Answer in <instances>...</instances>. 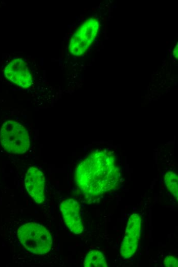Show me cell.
<instances>
[{
  "label": "cell",
  "mask_w": 178,
  "mask_h": 267,
  "mask_svg": "<svg viewBox=\"0 0 178 267\" xmlns=\"http://www.w3.org/2000/svg\"><path fill=\"white\" fill-rule=\"evenodd\" d=\"M120 172L114 155L106 150H97L82 160L75 173L77 185L89 197H96L115 189Z\"/></svg>",
  "instance_id": "obj_1"
},
{
  "label": "cell",
  "mask_w": 178,
  "mask_h": 267,
  "mask_svg": "<svg viewBox=\"0 0 178 267\" xmlns=\"http://www.w3.org/2000/svg\"><path fill=\"white\" fill-rule=\"evenodd\" d=\"M17 236L23 246L34 254L47 253L52 245L51 234L38 223L30 222L22 225L18 229Z\"/></svg>",
  "instance_id": "obj_2"
},
{
  "label": "cell",
  "mask_w": 178,
  "mask_h": 267,
  "mask_svg": "<svg viewBox=\"0 0 178 267\" xmlns=\"http://www.w3.org/2000/svg\"><path fill=\"white\" fill-rule=\"evenodd\" d=\"M0 141L3 148L14 154L25 153L30 146V138L26 128L13 120L5 122L0 131Z\"/></svg>",
  "instance_id": "obj_3"
},
{
  "label": "cell",
  "mask_w": 178,
  "mask_h": 267,
  "mask_svg": "<svg viewBox=\"0 0 178 267\" xmlns=\"http://www.w3.org/2000/svg\"><path fill=\"white\" fill-rule=\"evenodd\" d=\"M99 26L98 21L94 18H90L82 23L71 39L70 52L76 56L82 55L95 40Z\"/></svg>",
  "instance_id": "obj_4"
},
{
  "label": "cell",
  "mask_w": 178,
  "mask_h": 267,
  "mask_svg": "<svg viewBox=\"0 0 178 267\" xmlns=\"http://www.w3.org/2000/svg\"><path fill=\"white\" fill-rule=\"evenodd\" d=\"M141 218L138 214L131 215L128 219L124 236L120 247V254L125 259L131 257L136 252L140 240Z\"/></svg>",
  "instance_id": "obj_5"
},
{
  "label": "cell",
  "mask_w": 178,
  "mask_h": 267,
  "mask_svg": "<svg viewBox=\"0 0 178 267\" xmlns=\"http://www.w3.org/2000/svg\"><path fill=\"white\" fill-rule=\"evenodd\" d=\"M5 77L10 82L24 88L32 85V78L27 63L20 58L12 60L5 68Z\"/></svg>",
  "instance_id": "obj_6"
},
{
  "label": "cell",
  "mask_w": 178,
  "mask_h": 267,
  "mask_svg": "<svg viewBox=\"0 0 178 267\" xmlns=\"http://www.w3.org/2000/svg\"><path fill=\"white\" fill-rule=\"evenodd\" d=\"M44 183V175L38 168L31 167L28 169L25 179L26 189L38 204L42 203L45 199Z\"/></svg>",
  "instance_id": "obj_7"
},
{
  "label": "cell",
  "mask_w": 178,
  "mask_h": 267,
  "mask_svg": "<svg viewBox=\"0 0 178 267\" xmlns=\"http://www.w3.org/2000/svg\"><path fill=\"white\" fill-rule=\"evenodd\" d=\"M60 208L64 221L70 231L75 234L81 233L83 226L78 202L74 199H68L61 203Z\"/></svg>",
  "instance_id": "obj_8"
},
{
  "label": "cell",
  "mask_w": 178,
  "mask_h": 267,
  "mask_svg": "<svg viewBox=\"0 0 178 267\" xmlns=\"http://www.w3.org/2000/svg\"><path fill=\"white\" fill-rule=\"evenodd\" d=\"M84 267H106L107 263L103 254L98 250L90 251L85 256Z\"/></svg>",
  "instance_id": "obj_9"
},
{
  "label": "cell",
  "mask_w": 178,
  "mask_h": 267,
  "mask_svg": "<svg viewBox=\"0 0 178 267\" xmlns=\"http://www.w3.org/2000/svg\"><path fill=\"white\" fill-rule=\"evenodd\" d=\"M165 183L168 190L173 195V197L177 200L178 197V178L174 172L169 171L164 176Z\"/></svg>",
  "instance_id": "obj_10"
},
{
  "label": "cell",
  "mask_w": 178,
  "mask_h": 267,
  "mask_svg": "<svg viewBox=\"0 0 178 267\" xmlns=\"http://www.w3.org/2000/svg\"><path fill=\"white\" fill-rule=\"evenodd\" d=\"M164 265L166 267H177V259L173 256H168L164 259Z\"/></svg>",
  "instance_id": "obj_11"
},
{
  "label": "cell",
  "mask_w": 178,
  "mask_h": 267,
  "mask_svg": "<svg viewBox=\"0 0 178 267\" xmlns=\"http://www.w3.org/2000/svg\"><path fill=\"white\" fill-rule=\"evenodd\" d=\"M173 54L176 59H177V44L173 51Z\"/></svg>",
  "instance_id": "obj_12"
}]
</instances>
